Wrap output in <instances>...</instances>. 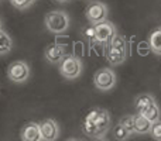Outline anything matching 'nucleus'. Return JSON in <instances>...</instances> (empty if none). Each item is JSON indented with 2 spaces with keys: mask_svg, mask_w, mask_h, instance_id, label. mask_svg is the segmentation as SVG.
Returning <instances> with one entry per match:
<instances>
[{
  "mask_svg": "<svg viewBox=\"0 0 161 141\" xmlns=\"http://www.w3.org/2000/svg\"><path fill=\"white\" fill-rule=\"evenodd\" d=\"M108 14H109L108 6L102 2L89 3L85 10V16L91 24H97V23H102L105 20H108Z\"/></svg>",
  "mask_w": 161,
  "mask_h": 141,
  "instance_id": "obj_6",
  "label": "nucleus"
},
{
  "mask_svg": "<svg viewBox=\"0 0 161 141\" xmlns=\"http://www.w3.org/2000/svg\"><path fill=\"white\" fill-rule=\"evenodd\" d=\"M150 134L153 136L154 140L161 141V120H157V122L153 123L151 130H150Z\"/></svg>",
  "mask_w": 161,
  "mask_h": 141,
  "instance_id": "obj_21",
  "label": "nucleus"
},
{
  "mask_svg": "<svg viewBox=\"0 0 161 141\" xmlns=\"http://www.w3.org/2000/svg\"><path fill=\"white\" fill-rule=\"evenodd\" d=\"M93 83L99 90H110L116 85V73L110 68H102L93 75Z\"/></svg>",
  "mask_w": 161,
  "mask_h": 141,
  "instance_id": "obj_5",
  "label": "nucleus"
},
{
  "mask_svg": "<svg viewBox=\"0 0 161 141\" xmlns=\"http://www.w3.org/2000/svg\"><path fill=\"white\" fill-rule=\"evenodd\" d=\"M93 25H95V38H96V42H99V44H109V41L116 34V27L112 23H109L108 20Z\"/></svg>",
  "mask_w": 161,
  "mask_h": 141,
  "instance_id": "obj_8",
  "label": "nucleus"
},
{
  "mask_svg": "<svg viewBox=\"0 0 161 141\" xmlns=\"http://www.w3.org/2000/svg\"><path fill=\"white\" fill-rule=\"evenodd\" d=\"M3 28H2V20H0V31H2Z\"/></svg>",
  "mask_w": 161,
  "mask_h": 141,
  "instance_id": "obj_24",
  "label": "nucleus"
},
{
  "mask_svg": "<svg viewBox=\"0 0 161 141\" xmlns=\"http://www.w3.org/2000/svg\"><path fill=\"white\" fill-rule=\"evenodd\" d=\"M126 50H127V44H126L125 37L120 34H114L113 38L109 41V47L106 51V59L109 61L110 65H119L126 61Z\"/></svg>",
  "mask_w": 161,
  "mask_h": 141,
  "instance_id": "obj_1",
  "label": "nucleus"
},
{
  "mask_svg": "<svg viewBox=\"0 0 161 141\" xmlns=\"http://www.w3.org/2000/svg\"><path fill=\"white\" fill-rule=\"evenodd\" d=\"M148 45H150L151 52L157 54V55H161V27L156 28V30L150 34Z\"/></svg>",
  "mask_w": 161,
  "mask_h": 141,
  "instance_id": "obj_14",
  "label": "nucleus"
},
{
  "mask_svg": "<svg viewBox=\"0 0 161 141\" xmlns=\"http://www.w3.org/2000/svg\"><path fill=\"white\" fill-rule=\"evenodd\" d=\"M45 27L53 34H64L69 28V16L62 10H54L45 14Z\"/></svg>",
  "mask_w": 161,
  "mask_h": 141,
  "instance_id": "obj_2",
  "label": "nucleus"
},
{
  "mask_svg": "<svg viewBox=\"0 0 161 141\" xmlns=\"http://www.w3.org/2000/svg\"><path fill=\"white\" fill-rule=\"evenodd\" d=\"M30 76V67L24 61H14L7 68V78L11 82L23 83Z\"/></svg>",
  "mask_w": 161,
  "mask_h": 141,
  "instance_id": "obj_7",
  "label": "nucleus"
},
{
  "mask_svg": "<svg viewBox=\"0 0 161 141\" xmlns=\"http://www.w3.org/2000/svg\"><path fill=\"white\" fill-rule=\"evenodd\" d=\"M82 130H83L85 136L92 137V138H100V137H102V133L99 131V128L95 126L93 122H91V120H88V119H83Z\"/></svg>",
  "mask_w": 161,
  "mask_h": 141,
  "instance_id": "obj_15",
  "label": "nucleus"
},
{
  "mask_svg": "<svg viewBox=\"0 0 161 141\" xmlns=\"http://www.w3.org/2000/svg\"><path fill=\"white\" fill-rule=\"evenodd\" d=\"M154 102H156V99H154L151 95H148V93L139 95V96L136 97V100H134V110H136V113H143V111L150 105H153Z\"/></svg>",
  "mask_w": 161,
  "mask_h": 141,
  "instance_id": "obj_13",
  "label": "nucleus"
},
{
  "mask_svg": "<svg viewBox=\"0 0 161 141\" xmlns=\"http://www.w3.org/2000/svg\"><path fill=\"white\" fill-rule=\"evenodd\" d=\"M55 2H61V3H64V2H68V0H55Z\"/></svg>",
  "mask_w": 161,
  "mask_h": 141,
  "instance_id": "obj_23",
  "label": "nucleus"
},
{
  "mask_svg": "<svg viewBox=\"0 0 161 141\" xmlns=\"http://www.w3.org/2000/svg\"><path fill=\"white\" fill-rule=\"evenodd\" d=\"M112 136H113L116 140L123 141V140H127L129 137H130V131H129L122 123H119V124H116L113 127V130H112Z\"/></svg>",
  "mask_w": 161,
  "mask_h": 141,
  "instance_id": "obj_18",
  "label": "nucleus"
},
{
  "mask_svg": "<svg viewBox=\"0 0 161 141\" xmlns=\"http://www.w3.org/2000/svg\"><path fill=\"white\" fill-rule=\"evenodd\" d=\"M133 117H134V114H127V116H123L122 119H120V122H119V123H122V124L125 126V127L127 128L129 131H130V134H134Z\"/></svg>",
  "mask_w": 161,
  "mask_h": 141,
  "instance_id": "obj_20",
  "label": "nucleus"
},
{
  "mask_svg": "<svg viewBox=\"0 0 161 141\" xmlns=\"http://www.w3.org/2000/svg\"><path fill=\"white\" fill-rule=\"evenodd\" d=\"M83 69L82 61L76 55H65L64 59L59 62V73L65 79H76L80 76Z\"/></svg>",
  "mask_w": 161,
  "mask_h": 141,
  "instance_id": "obj_3",
  "label": "nucleus"
},
{
  "mask_svg": "<svg viewBox=\"0 0 161 141\" xmlns=\"http://www.w3.org/2000/svg\"><path fill=\"white\" fill-rule=\"evenodd\" d=\"M67 55L65 54V48L59 44H51L45 48L44 57L50 64H59V62L64 59V57Z\"/></svg>",
  "mask_w": 161,
  "mask_h": 141,
  "instance_id": "obj_10",
  "label": "nucleus"
},
{
  "mask_svg": "<svg viewBox=\"0 0 161 141\" xmlns=\"http://www.w3.org/2000/svg\"><path fill=\"white\" fill-rule=\"evenodd\" d=\"M133 124H134V134H147V133H150L153 123L147 117L143 116V114L134 113Z\"/></svg>",
  "mask_w": 161,
  "mask_h": 141,
  "instance_id": "obj_12",
  "label": "nucleus"
},
{
  "mask_svg": "<svg viewBox=\"0 0 161 141\" xmlns=\"http://www.w3.org/2000/svg\"><path fill=\"white\" fill-rule=\"evenodd\" d=\"M21 140L23 141H41V131H40L38 123H27L21 130Z\"/></svg>",
  "mask_w": 161,
  "mask_h": 141,
  "instance_id": "obj_11",
  "label": "nucleus"
},
{
  "mask_svg": "<svg viewBox=\"0 0 161 141\" xmlns=\"http://www.w3.org/2000/svg\"><path fill=\"white\" fill-rule=\"evenodd\" d=\"M140 114H143V116L147 117V119L150 120L151 123H154V122H157V120H160V114H161V113H160L158 105L154 102L153 105H150L144 111H143V113H140Z\"/></svg>",
  "mask_w": 161,
  "mask_h": 141,
  "instance_id": "obj_17",
  "label": "nucleus"
},
{
  "mask_svg": "<svg viewBox=\"0 0 161 141\" xmlns=\"http://www.w3.org/2000/svg\"><path fill=\"white\" fill-rule=\"evenodd\" d=\"M38 124H40V131H41V140L54 141L59 137V127L55 120L45 119Z\"/></svg>",
  "mask_w": 161,
  "mask_h": 141,
  "instance_id": "obj_9",
  "label": "nucleus"
},
{
  "mask_svg": "<svg viewBox=\"0 0 161 141\" xmlns=\"http://www.w3.org/2000/svg\"><path fill=\"white\" fill-rule=\"evenodd\" d=\"M85 119L91 120V122L95 123L99 131L102 133V136H105L108 133V130L110 128V114H109L108 110L105 109H100V107H95L91 109L88 111V114L85 116Z\"/></svg>",
  "mask_w": 161,
  "mask_h": 141,
  "instance_id": "obj_4",
  "label": "nucleus"
},
{
  "mask_svg": "<svg viewBox=\"0 0 161 141\" xmlns=\"http://www.w3.org/2000/svg\"><path fill=\"white\" fill-rule=\"evenodd\" d=\"M83 35H85V38H88L89 41H96V38H95V25L92 24L91 27L85 28V31H83Z\"/></svg>",
  "mask_w": 161,
  "mask_h": 141,
  "instance_id": "obj_22",
  "label": "nucleus"
},
{
  "mask_svg": "<svg viewBox=\"0 0 161 141\" xmlns=\"http://www.w3.org/2000/svg\"><path fill=\"white\" fill-rule=\"evenodd\" d=\"M10 2L13 4V7L19 8V10H27L30 6L34 4L36 0H10Z\"/></svg>",
  "mask_w": 161,
  "mask_h": 141,
  "instance_id": "obj_19",
  "label": "nucleus"
},
{
  "mask_svg": "<svg viewBox=\"0 0 161 141\" xmlns=\"http://www.w3.org/2000/svg\"><path fill=\"white\" fill-rule=\"evenodd\" d=\"M13 48V40L6 31H0V55L8 54Z\"/></svg>",
  "mask_w": 161,
  "mask_h": 141,
  "instance_id": "obj_16",
  "label": "nucleus"
}]
</instances>
